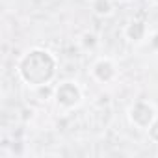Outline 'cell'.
<instances>
[{"instance_id": "obj_9", "label": "cell", "mask_w": 158, "mask_h": 158, "mask_svg": "<svg viewBox=\"0 0 158 158\" xmlns=\"http://www.w3.org/2000/svg\"><path fill=\"white\" fill-rule=\"evenodd\" d=\"M147 47H149L151 52H156L158 54V30H151L149 39H147Z\"/></svg>"}, {"instance_id": "obj_5", "label": "cell", "mask_w": 158, "mask_h": 158, "mask_svg": "<svg viewBox=\"0 0 158 158\" xmlns=\"http://www.w3.org/2000/svg\"><path fill=\"white\" fill-rule=\"evenodd\" d=\"M149 34H151L149 23H147L145 19H139V17H134V19L127 21V24H125L123 30H121L123 39H125L128 45H134V47L145 45L147 39H149Z\"/></svg>"}, {"instance_id": "obj_4", "label": "cell", "mask_w": 158, "mask_h": 158, "mask_svg": "<svg viewBox=\"0 0 158 158\" xmlns=\"http://www.w3.org/2000/svg\"><path fill=\"white\" fill-rule=\"evenodd\" d=\"M89 78L99 84V86H112L117 78H119V67L117 61L110 56H97L89 67H88Z\"/></svg>"}, {"instance_id": "obj_10", "label": "cell", "mask_w": 158, "mask_h": 158, "mask_svg": "<svg viewBox=\"0 0 158 158\" xmlns=\"http://www.w3.org/2000/svg\"><path fill=\"white\" fill-rule=\"evenodd\" d=\"M149 2H151L152 6H158V0H149Z\"/></svg>"}, {"instance_id": "obj_1", "label": "cell", "mask_w": 158, "mask_h": 158, "mask_svg": "<svg viewBox=\"0 0 158 158\" xmlns=\"http://www.w3.org/2000/svg\"><path fill=\"white\" fill-rule=\"evenodd\" d=\"M60 61L56 54L45 47H32L26 52H23L15 63L17 78L32 89L47 88L54 82L58 74Z\"/></svg>"}, {"instance_id": "obj_2", "label": "cell", "mask_w": 158, "mask_h": 158, "mask_svg": "<svg viewBox=\"0 0 158 158\" xmlns=\"http://www.w3.org/2000/svg\"><path fill=\"white\" fill-rule=\"evenodd\" d=\"M52 102L60 114H71L84 104V89L74 78H63L52 88Z\"/></svg>"}, {"instance_id": "obj_3", "label": "cell", "mask_w": 158, "mask_h": 158, "mask_svg": "<svg viewBox=\"0 0 158 158\" xmlns=\"http://www.w3.org/2000/svg\"><path fill=\"white\" fill-rule=\"evenodd\" d=\"M156 117H158V110L147 99H138L127 108V121L136 130H143L145 132Z\"/></svg>"}, {"instance_id": "obj_11", "label": "cell", "mask_w": 158, "mask_h": 158, "mask_svg": "<svg viewBox=\"0 0 158 158\" xmlns=\"http://www.w3.org/2000/svg\"><path fill=\"white\" fill-rule=\"evenodd\" d=\"M119 2H125V4H128V2H134V0H119Z\"/></svg>"}, {"instance_id": "obj_7", "label": "cell", "mask_w": 158, "mask_h": 158, "mask_svg": "<svg viewBox=\"0 0 158 158\" xmlns=\"http://www.w3.org/2000/svg\"><path fill=\"white\" fill-rule=\"evenodd\" d=\"M76 43H78V47H80L84 52H95L97 48H99V45H101V37L95 34V32H91V30H84L80 35H78V39H76Z\"/></svg>"}, {"instance_id": "obj_6", "label": "cell", "mask_w": 158, "mask_h": 158, "mask_svg": "<svg viewBox=\"0 0 158 158\" xmlns=\"http://www.w3.org/2000/svg\"><path fill=\"white\" fill-rule=\"evenodd\" d=\"M89 11L99 19H110L115 13L114 0H89Z\"/></svg>"}, {"instance_id": "obj_8", "label": "cell", "mask_w": 158, "mask_h": 158, "mask_svg": "<svg viewBox=\"0 0 158 158\" xmlns=\"http://www.w3.org/2000/svg\"><path fill=\"white\" fill-rule=\"evenodd\" d=\"M145 134H147V139H149L151 143L158 145V117L151 123V127L145 130Z\"/></svg>"}]
</instances>
